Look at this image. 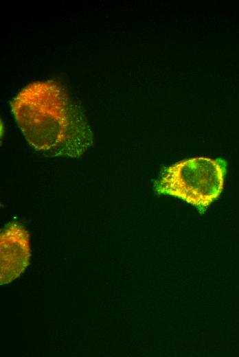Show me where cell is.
Segmentation results:
<instances>
[{"label": "cell", "instance_id": "obj_1", "mask_svg": "<svg viewBox=\"0 0 239 357\" xmlns=\"http://www.w3.org/2000/svg\"><path fill=\"white\" fill-rule=\"evenodd\" d=\"M10 106L28 143L45 157L78 158L93 144L82 106L56 81L29 84Z\"/></svg>", "mask_w": 239, "mask_h": 357}, {"label": "cell", "instance_id": "obj_2", "mask_svg": "<svg viewBox=\"0 0 239 357\" xmlns=\"http://www.w3.org/2000/svg\"><path fill=\"white\" fill-rule=\"evenodd\" d=\"M226 173L223 158L193 157L164 168L154 189L159 194L181 199L203 214L220 196Z\"/></svg>", "mask_w": 239, "mask_h": 357}, {"label": "cell", "instance_id": "obj_3", "mask_svg": "<svg viewBox=\"0 0 239 357\" xmlns=\"http://www.w3.org/2000/svg\"><path fill=\"white\" fill-rule=\"evenodd\" d=\"M30 256L27 231L17 221L8 222L0 234V284L19 277L29 265Z\"/></svg>", "mask_w": 239, "mask_h": 357}]
</instances>
